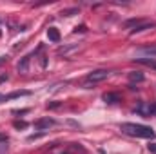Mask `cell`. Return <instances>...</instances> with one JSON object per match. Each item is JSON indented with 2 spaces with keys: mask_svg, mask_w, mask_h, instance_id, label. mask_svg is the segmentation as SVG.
<instances>
[{
  "mask_svg": "<svg viewBox=\"0 0 156 154\" xmlns=\"http://www.w3.org/2000/svg\"><path fill=\"white\" fill-rule=\"evenodd\" d=\"M104 102H107V103H116V102H120V96H118L116 93H105V94H104Z\"/></svg>",
  "mask_w": 156,
  "mask_h": 154,
  "instance_id": "9c48e42d",
  "label": "cell"
},
{
  "mask_svg": "<svg viewBox=\"0 0 156 154\" xmlns=\"http://www.w3.org/2000/svg\"><path fill=\"white\" fill-rule=\"evenodd\" d=\"M27 109H22V111H13V114H26Z\"/></svg>",
  "mask_w": 156,
  "mask_h": 154,
  "instance_id": "ac0fdd59",
  "label": "cell"
},
{
  "mask_svg": "<svg viewBox=\"0 0 156 154\" xmlns=\"http://www.w3.org/2000/svg\"><path fill=\"white\" fill-rule=\"evenodd\" d=\"M27 94H31V93L29 91H15L11 94H5V98L7 100H13V98H20V96H27Z\"/></svg>",
  "mask_w": 156,
  "mask_h": 154,
  "instance_id": "30bf717a",
  "label": "cell"
},
{
  "mask_svg": "<svg viewBox=\"0 0 156 154\" xmlns=\"http://www.w3.org/2000/svg\"><path fill=\"white\" fill-rule=\"evenodd\" d=\"M156 24L154 22H149V20H144V22H140L136 27H133L131 29V33L134 35V33H142V31H145V29H151V27H154Z\"/></svg>",
  "mask_w": 156,
  "mask_h": 154,
  "instance_id": "277c9868",
  "label": "cell"
},
{
  "mask_svg": "<svg viewBox=\"0 0 156 154\" xmlns=\"http://www.w3.org/2000/svg\"><path fill=\"white\" fill-rule=\"evenodd\" d=\"M2 102H7V98H5L4 94H0V103H2Z\"/></svg>",
  "mask_w": 156,
  "mask_h": 154,
  "instance_id": "44dd1931",
  "label": "cell"
},
{
  "mask_svg": "<svg viewBox=\"0 0 156 154\" xmlns=\"http://www.w3.org/2000/svg\"><path fill=\"white\" fill-rule=\"evenodd\" d=\"M13 127H15V129H26V127H27V123H26V121H15V123H13Z\"/></svg>",
  "mask_w": 156,
  "mask_h": 154,
  "instance_id": "4fadbf2b",
  "label": "cell"
},
{
  "mask_svg": "<svg viewBox=\"0 0 156 154\" xmlns=\"http://www.w3.org/2000/svg\"><path fill=\"white\" fill-rule=\"evenodd\" d=\"M78 13V9L76 7H73V9H66V11H62V15L64 16H73V15H76Z\"/></svg>",
  "mask_w": 156,
  "mask_h": 154,
  "instance_id": "7c38bea8",
  "label": "cell"
},
{
  "mask_svg": "<svg viewBox=\"0 0 156 154\" xmlns=\"http://www.w3.org/2000/svg\"><path fill=\"white\" fill-rule=\"evenodd\" d=\"M60 105H62L60 102H49V103H47V109H58Z\"/></svg>",
  "mask_w": 156,
  "mask_h": 154,
  "instance_id": "5bb4252c",
  "label": "cell"
},
{
  "mask_svg": "<svg viewBox=\"0 0 156 154\" xmlns=\"http://www.w3.org/2000/svg\"><path fill=\"white\" fill-rule=\"evenodd\" d=\"M85 31H87V27H85L83 24H82V26H76V27H75V33H85Z\"/></svg>",
  "mask_w": 156,
  "mask_h": 154,
  "instance_id": "9a60e30c",
  "label": "cell"
},
{
  "mask_svg": "<svg viewBox=\"0 0 156 154\" xmlns=\"http://www.w3.org/2000/svg\"><path fill=\"white\" fill-rule=\"evenodd\" d=\"M47 38L51 40V42H55V44H58L60 42V31L56 27H49L47 29Z\"/></svg>",
  "mask_w": 156,
  "mask_h": 154,
  "instance_id": "5b68a950",
  "label": "cell"
},
{
  "mask_svg": "<svg viewBox=\"0 0 156 154\" xmlns=\"http://www.w3.org/2000/svg\"><path fill=\"white\" fill-rule=\"evenodd\" d=\"M136 62L142 64V65H147V67H151V69H156V60L154 58H136Z\"/></svg>",
  "mask_w": 156,
  "mask_h": 154,
  "instance_id": "52a82bcc",
  "label": "cell"
},
{
  "mask_svg": "<svg viewBox=\"0 0 156 154\" xmlns=\"http://www.w3.org/2000/svg\"><path fill=\"white\" fill-rule=\"evenodd\" d=\"M7 62V56H0V65H4Z\"/></svg>",
  "mask_w": 156,
  "mask_h": 154,
  "instance_id": "d6986e66",
  "label": "cell"
},
{
  "mask_svg": "<svg viewBox=\"0 0 156 154\" xmlns=\"http://www.w3.org/2000/svg\"><path fill=\"white\" fill-rule=\"evenodd\" d=\"M149 114H151V116H156V103L149 105Z\"/></svg>",
  "mask_w": 156,
  "mask_h": 154,
  "instance_id": "2e32d148",
  "label": "cell"
},
{
  "mask_svg": "<svg viewBox=\"0 0 156 154\" xmlns=\"http://www.w3.org/2000/svg\"><path fill=\"white\" fill-rule=\"evenodd\" d=\"M29 58H31V56H26V58H24V60L18 64V71H20V73H26V71H27V65H29Z\"/></svg>",
  "mask_w": 156,
  "mask_h": 154,
  "instance_id": "8fae6325",
  "label": "cell"
},
{
  "mask_svg": "<svg viewBox=\"0 0 156 154\" xmlns=\"http://www.w3.org/2000/svg\"><path fill=\"white\" fill-rule=\"evenodd\" d=\"M145 76L140 73V71H133V73H129V82L131 83H134V82H144Z\"/></svg>",
  "mask_w": 156,
  "mask_h": 154,
  "instance_id": "ba28073f",
  "label": "cell"
},
{
  "mask_svg": "<svg viewBox=\"0 0 156 154\" xmlns=\"http://www.w3.org/2000/svg\"><path fill=\"white\" fill-rule=\"evenodd\" d=\"M120 131L127 136H134V138H144V140H149V138H154L156 132L147 127V125H142V123H120Z\"/></svg>",
  "mask_w": 156,
  "mask_h": 154,
  "instance_id": "6da1fadb",
  "label": "cell"
},
{
  "mask_svg": "<svg viewBox=\"0 0 156 154\" xmlns=\"http://www.w3.org/2000/svg\"><path fill=\"white\" fill-rule=\"evenodd\" d=\"M56 123V120H53V118H49V116H45V118H40V120H37L35 121V127L37 129H49V127H53Z\"/></svg>",
  "mask_w": 156,
  "mask_h": 154,
  "instance_id": "3957f363",
  "label": "cell"
},
{
  "mask_svg": "<svg viewBox=\"0 0 156 154\" xmlns=\"http://www.w3.org/2000/svg\"><path fill=\"white\" fill-rule=\"evenodd\" d=\"M75 51H78V45H66V47H60L58 49V54H64V58H67Z\"/></svg>",
  "mask_w": 156,
  "mask_h": 154,
  "instance_id": "8992f818",
  "label": "cell"
},
{
  "mask_svg": "<svg viewBox=\"0 0 156 154\" xmlns=\"http://www.w3.org/2000/svg\"><path fill=\"white\" fill-rule=\"evenodd\" d=\"M145 53H151V54H156V49L154 47H147V49H144Z\"/></svg>",
  "mask_w": 156,
  "mask_h": 154,
  "instance_id": "e0dca14e",
  "label": "cell"
},
{
  "mask_svg": "<svg viewBox=\"0 0 156 154\" xmlns=\"http://www.w3.org/2000/svg\"><path fill=\"white\" fill-rule=\"evenodd\" d=\"M109 75H111V73H109L107 69H96V71H93V73H89V75L85 76V83H98V82H104Z\"/></svg>",
  "mask_w": 156,
  "mask_h": 154,
  "instance_id": "7a4b0ae2",
  "label": "cell"
},
{
  "mask_svg": "<svg viewBox=\"0 0 156 154\" xmlns=\"http://www.w3.org/2000/svg\"><path fill=\"white\" fill-rule=\"evenodd\" d=\"M149 151L156 154V143H153V145H149Z\"/></svg>",
  "mask_w": 156,
  "mask_h": 154,
  "instance_id": "ffe728a7",
  "label": "cell"
}]
</instances>
